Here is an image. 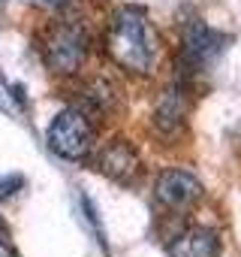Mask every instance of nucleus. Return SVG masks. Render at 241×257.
I'll return each mask as SVG.
<instances>
[{
  "instance_id": "obj_1",
  "label": "nucleus",
  "mask_w": 241,
  "mask_h": 257,
  "mask_svg": "<svg viewBox=\"0 0 241 257\" xmlns=\"http://www.w3.org/2000/svg\"><path fill=\"white\" fill-rule=\"evenodd\" d=\"M106 49L120 70L148 76V73H154V67L160 61V34L145 10L120 7L108 25Z\"/></svg>"
},
{
  "instance_id": "obj_2",
  "label": "nucleus",
  "mask_w": 241,
  "mask_h": 257,
  "mask_svg": "<svg viewBox=\"0 0 241 257\" xmlns=\"http://www.w3.org/2000/svg\"><path fill=\"white\" fill-rule=\"evenodd\" d=\"M90 52V40L76 22H54L42 34V61L58 76H72L84 67Z\"/></svg>"
},
{
  "instance_id": "obj_3",
  "label": "nucleus",
  "mask_w": 241,
  "mask_h": 257,
  "mask_svg": "<svg viewBox=\"0 0 241 257\" xmlns=\"http://www.w3.org/2000/svg\"><path fill=\"white\" fill-rule=\"evenodd\" d=\"M48 149L64 161H84L94 149V121L84 109L70 106L48 127Z\"/></svg>"
},
{
  "instance_id": "obj_4",
  "label": "nucleus",
  "mask_w": 241,
  "mask_h": 257,
  "mask_svg": "<svg viewBox=\"0 0 241 257\" xmlns=\"http://www.w3.org/2000/svg\"><path fill=\"white\" fill-rule=\"evenodd\" d=\"M94 164H96V170H100L106 179H112V182H118V185H133V182L139 179V173H142V158H139L136 146H133L130 140H124V137L106 143V146L96 152Z\"/></svg>"
},
{
  "instance_id": "obj_5",
  "label": "nucleus",
  "mask_w": 241,
  "mask_h": 257,
  "mask_svg": "<svg viewBox=\"0 0 241 257\" xmlns=\"http://www.w3.org/2000/svg\"><path fill=\"white\" fill-rule=\"evenodd\" d=\"M223 43H226V37H220L217 31H211L199 16H193V19H187L181 25V52H184V58H187L190 67L211 64L226 49Z\"/></svg>"
},
{
  "instance_id": "obj_6",
  "label": "nucleus",
  "mask_w": 241,
  "mask_h": 257,
  "mask_svg": "<svg viewBox=\"0 0 241 257\" xmlns=\"http://www.w3.org/2000/svg\"><path fill=\"white\" fill-rule=\"evenodd\" d=\"M154 197L160 206L181 212V209H190L202 200V182L187 170H166L157 176Z\"/></svg>"
},
{
  "instance_id": "obj_7",
  "label": "nucleus",
  "mask_w": 241,
  "mask_h": 257,
  "mask_svg": "<svg viewBox=\"0 0 241 257\" xmlns=\"http://www.w3.org/2000/svg\"><path fill=\"white\" fill-rule=\"evenodd\" d=\"M187 115H190L187 88H184V85H175V88H169V91L160 97V103H157V109H154V124H157V131H160L163 137H172V134H178L181 127L187 124Z\"/></svg>"
},
{
  "instance_id": "obj_8",
  "label": "nucleus",
  "mask_w": 241,
  "mask_h": 257,
  "mask_svg": "<svg viewBox=\"0 0 241 257\" xmlns=\"http://www.w3.org/2000/svg\"><path fill=\"white\" fill-rule=\"evenodd\" d=\"M220 254V236L211 227H184L172 245H169V257H217Z\"/></svg>"
},
{
  "instance_id": "obj_9",
  "label": "nucleus",
  "mask_w": 241,
  "mask_h": 257,
  "mask_svg": "<svg viewBox=\"0 0 241 257\" xmlns=\"http://www.w3.org/2000/svg\"><path fill=\"white\" fill-rule=\"evenodd\" d=\"M118 103H120L118 85L108 82V79H102V76L90 79V82L84 85V91H82V106H84L88 115H94V112H96V115H108V112L118 109Z\"/></svg>"
},
{
  "instance_id": "obj_10",
  "label": "nucleus",
  "mask_w": 241,
  "mask_h": 257,
  "mask_svg": "<svg viewBox=\"0 0 241 257\" xmlns=\"http://www.w3.org/2000/svg\"><path fill=\"white\" fill-rule=\"evenodd\" d=\"M22 185H24V179H22V176H12V173L0 176V203H4V200H10V197H16Z\"/></svg>"
},
{
  "instance_id": "obj_11",
  "label": "nucleus",
  "mask_w": 241,
  "mask_h": 257,
  "mask_svg": "<svg viewBox=\"0 0 241 257\" xmlns=\"http://www.w3.org/2000/svg\"><path fill=\"white\" fill-rule=\"evenodd\" d=\"M0 257H18L12 239H10V227L4 224V218H0Z\"/></svg>"
},
{
  "instance_id": "obj_12",
  "label": "nucleus",
  "mask_w": 241,
  "mask_h": 257,
  "mask_svg": "<svg viewBox=\"0 0 241 257\" xmlns=\"http://www.w3.org/2000/svg\"><path fill=\"white\" fill-rule=\"evenodd\" d=\"M30 4H40V7H64V4H70V0H30Z\"/></svg>"
}]
</instances>
